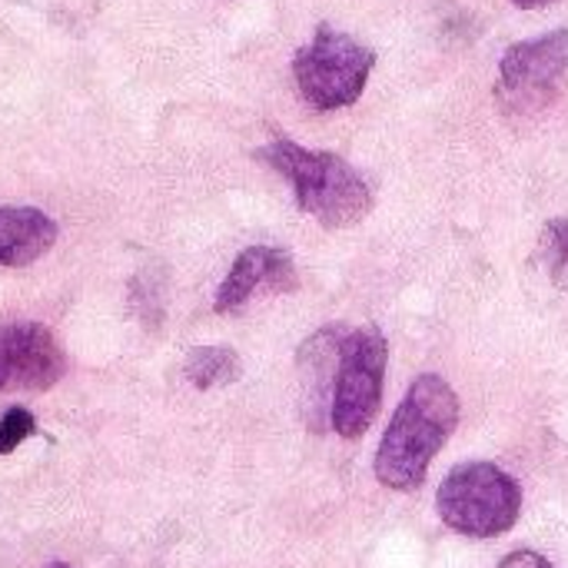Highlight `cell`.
Listing matches in <instances>:
<instances>
[{
    "label": "cell",
    "instance_id": "6da1fadb",
    "mask_svg": "<svg viewBox=\"0 0 568 568\" xmlns=\"http://www.w3.org/2000/svg\"><path fill=\"white\" fill-rule=\"evenodd\" d=\"M456 426H459L456 389L436 373L416 376L376 449V463H373L376 479L393 493H416L426 483L433 459L456 433Z\"/></svg>",
    "mask_w": 568,
    "mask_h": 568
},
{
    "label": "cell",
    "instance_id": "7a4b0ae2",
    "mask_svg": "<svg viewBox=\"0 0 568 568\" xmlns=\"http://www.w3.org/2000/svg\"><path fill=\"white\" fill-rule=\"evenodd\" d=\"M253 156L276 170L293 186L300 210L326 230H349L373 210V190L366 176L339 153L310 150L280 136L260 146Z\"/></svg>",
    "mask_w": 568,
    "mask_h": 568
},
{
    "label": "cell",
    "instance_id": "3957f363",
    "mask_svg": "<svg viewBox=\"0 0 568 568\" xmlns=\"http://www.w3.org/2000/svg\"><path fill=\"white\" fill-rule=\"evenodd\" d=\"M436 513L459 536L496 539L519 523L523 486L496 463H459L436 493Z\"/></svg>",
    "mask_w": 568,
    "mask_h": 568
},
{
    "label": "cell",
    "instance_id": "277c9868",
    "mask_svg": "<svg viewBox=\"0 0 568 568\" xmlns=\"http://www.w3.org/2000/svg\"><path fill=\"white\" fill-rule=\"evenodd\" d=\"M373 67L376 50L333 23H320L310 43L293 53V80L303 100L320 113L353 106L363 97Z\"/></svg>",
    "mask_w": 568,
    "mask_h": 568
},
{
    "label": "cell",
    "instance_id": "5b68a950",
    "mask_svg": "<svg viewBox=\"0 0 568 568\" xmlns=\"http://www.w3.org/2000/svg\"><path fill=\"white\" fill-rule=\"evenodd\" d=\"M566 80L568 27H559V30L513 43L499 60L493 93H496L503 116L526 123L546 113L559 100Z\"/></svg>",
    "mask_w": 568,
    "mask_h": 568
},
{
    "label": "cell",
    "instance_id": "8992f818",
    "mask_svg": "<svg viewBox=\"0 0 568 568\" xmlns=\"http://www.w3.org/2000/svg\"><path fill=\"white\" fill-rule=\"evenodd\" d=\"M386 363H389V343L383 329L376 326L346 329L343 346H339L333 416H329V426L336 429V436L343 439L366 436L383 403Z\"/></svg>",
    "mask_w": 568,
    "mask_h": 568
},
{
    "label": "cell",
    "instance_id": "52a82bcc",
    "mask_svg": "<svg viewBox=\"0 0 568 568\" xmlns=\"http://www.w3.org/2000/svg\"><path fill=\"white\" fill-rule=\"evenodd\" d=\"M67 373V353L43 323H0V393H43Z\"/></svg>",
    "mask_w": 568,
    "mask_h": 568
},
{
    "label": "cell",
    "instance_id": "ba28073f",
    "mask_svg": "<svg viewBox=\"0 0 568 568\" xmlns=\"http://www.w3.org/2000/svg\"><path fill=\"white\" fill-rule=\"evenodd\" d=\"M260 290H266V293L296 290V263H293V256L286 250H280V246H246L233 260L226 280L220 283L213 310L216 313H236Z\"/></svg>",
    "mask_w": 568,
    "mask_h": 568
},
{
    "label": "cell",
    "instance_id": "9c48e42d",
    "mask_svg": "<svg viewBox=\"0 0 568 568\" xmlns=\"http://www.w3.org/2000/svg\"><path fill=\"white\" fill-rule=\"evenodd\" d=\"M343 336H346V326H323L296 353L300 403H303L306 426L313 433H323L333 416V386H336Z\"/></svg>",
    "mask_w": 568,
    "mask_h": 568
},
{
    "label": "cell",
    "instance_id": "30bf717a",
    "mask_svg": "<svg viewBox=\"0 0 568 568\" xmlns=\"http://www.w3.org/2000/svg\"><path fill=\"white\" fill-rule=\"evenodd\" d=\"M57 243V223L37 206H0V266H30Z\"/></svg>",
    "mask_w": 568,
    "mask_h": 568
},
{
    "label": "cell",
    "instance_id": "8fae6325",
    "mask_svg": "<svg viewBox=\"0 0 568 568\" xmlns=\"http://www.w3.org/2000/svg\"><path fill=\"white\" fill-rule=\"evenodd\" d=\"M240 373H243L240 353L230 346H196L186 353V363H183V376L196 389L230 386L240 379Z\"/></svg>",
    "mask_w": 568,
    "mask_h": 568
},
{
    "label": "cell",
    "instance_id": "7c38bea8",
    "mask_svg": "<svg viewBox=\"0 0 568 568\" xmlns=\"http://www.w3.org/2000/svg\"><path fill=\"white\" fill-rule=\"evenodd\" d=\"M539 263L546 276L568 290V216L549 220L539 233Z\"/></svg>",
    "mask_w": 568,
    "mask_h": 568
},
{
    "label": "cell",
    "instance_id": "4fadbf2b",
    "mask_svg": "<svg viewBox=\"0 0 568 568\" xmlns=\"http://www.w3.org/2000/svg\"><path fill=\"white\" fill-rule=\"evenodd\" d=\"M37 433V419L30 409L23 406H10L0 416V456H10L13 449H20V443H27Z\"/></svg>",
    "mask_w": 568,
    "mask_h": 568
},
{
    "label": "cell",
    "instance_id": "5bb4252c",
    "mask_svg": "<svg viewBox=\"0 0 568 568\" xmlns=\"http://www.w3.org/2000/svg\"><path fill=\"white\" fill-rule=\"evenodd\" d=\"M499 568H556L546 556H539V552H529V549H523V552H513V556H506Z\"/></svg>",
    "mask_w": 568,
    "mask_h": 568
},
{
    "label": "cell",
    "instance_id": "9a60e30c",
    "mask_svg": "<svg viewBox=\"0 0 568 568\" xmlns=\"http://www.w3.org/2000/svg\"><path fill=\"white\" fill-rule=\"evenodd\" d=\"M513 7H519V10H542V7H549V3H559V0H509Z\"/></svg>",
    "mask_w": 568,
    "mask_h": 568
},
{
    "label": "cell",
    "instance_id": "2e32d148",
    "mask_svg": "<svg viewBox=\"0 0 568 568\" xmlns=\"http://www.w3.org/2000/svg\"><path fill=\"white\" fill-rule=\"evenodd\" d=\"M43 568H70V566H67V562H47Z\"/></svg>",
    "mask_w": 568,
    "mask_h": 568
}]
</instances>
